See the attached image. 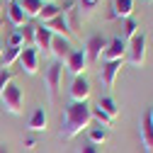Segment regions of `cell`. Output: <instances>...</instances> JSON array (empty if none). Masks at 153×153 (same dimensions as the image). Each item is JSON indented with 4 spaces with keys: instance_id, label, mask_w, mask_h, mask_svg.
Masks as SVG:
<instances>
[{
    "instance_id": "ffe728a7",
    "label": "cell",
    "mask_w": 153,
    "mask_h": 153,
    "mask_svg": "<svg viewBox=\"0 0 153 153\" xmlns=\"http://www.w3.org/2000/svg\"><path fill=\"white\" fill-rule=\"evenodd\" d=\"M20 5H22V10H25V15H27V20H29V17H39L42 10H44V3H42V0H20Z\"/></svg>"
},
{
    "instance_id": "836d02e7",
    "label": "cell",
    "mask_w": 153,
    "mask_h": 153,
    "mask_svg": "<svg viewBox=\"0 0 153 153\" xmlns=\"http://www.w3.org/2000/svg\"><path fill=\"white\" fill-rule=\"evenodd\" d=\"M42 3H44V5H49V3H53V0H42Z\"/></svg>"
},
{
    "instance_id": "4fadbf2b",
    "label": "cell",
    "mask_w": 153,
    "mask_h": 153,
    "mask_svg": "<svg viewBox=\"0 0 153 153\" xmlns=\"http://www.w3.org/2000/svg\"><path fill=\"white\" fill-rule=\"evenodd\" d=\"M44 27H46V29H51V34H53V36H66V39H71V36H73L71 25H68V20H66V15L53 17V20H51V22H46Z\"/></svg>"
},
{
    "instance_id": "e0dca14e",
    "label": "cell",
    "mask_w": 153,
    "mask_h": 153,
    "mask_svg": "<svg viewBox=\"0 0 153 153\" xmlns=\"http://www.w3.org/2000/svg\"><path fill=\"white\" fill-rule=\"evenodd\" d=\"M46 124H49V117H46V109L44 107H36L32 112V117L27 122L29 131H46Z\"/></svg>"
},
{
    "instance_id": "83f0119b",
    "label": "cell",
    "mask_w": 153,
    "mask_h": 153,
    "mask_svg": "<svg viewBox=\"0 0 153 153\" xmlns=\"http://www.w3.org/2000/svg\"><path fill=\"white\" fill-rule=\"evenodd\" d=\"M7 46H25V39H22V32L20 29H15L12 34H10V39H7Z\"/></svg>"
},
{
    "instance_id": "1f68e13d",
    "label": "cell",
    "mask_w": 153,
    "mask_h": 153,
    "mask_svg": "<svg viewBox=\"0 0 153 153\" xmlns=\"http://www.w3.org/2000/svg\"><path fill=\"white\" fill-rule=\"evenodd\" d=\"M0 153H10V151H7V148H5V146H0Z\"/></svg>"
},
{
    "instance_id": "44dd1931",
    "label": "cell",
    "mask_w": 153,
    "mask_h": 153,
    "mask_svg": "<svg viewBox=\"0 0 153 153\" xmlns=\"http://www.w3.org/2000/svg\"><path fill=\"white\" fill-rule=\"evenodd\" d=\"M95 107H100L102 112H107V114H109L112 119H117V114H119V107H117V102H114V97H109V95H105V97H100Z\"/></svg>"
},
{
    "instance_id": "52a82bcc",
    "label": "cell",
    "mask_w": 153,
    "mask_h": 153,
    "mask_svg": "<svg viewBox=\"0 0 153 153\" xmlns=\"http://www.w3.org/2000/svg\"><path fill=\"white\" fill-rule=\"evenodd\" d=\"M83 49H85V56H88V66L90 63H97L102 51L107 49V39L102 34H92V36H88V42H85Z\"/></svg>"
},
{
    "instance_id": "7402d4cb",
    "label": "cell",
    "mask_w": 153,
    "mask_h": 153,
    "mask_svg": "<svg viewBox=\"0 0 153 153\" xmlns=\"http://www.w3.org/2000/svg\"><path fill=\"white\" fill-rule=\"evenodd\" d=\"M90 114H92V119L97 122L100 126H105V129H112V124H114V119L109 117L107 112H102L100 107H90Z\"/></svg>"
},
{
    "instance_id": "6da1fadb",
    "label": "cell",
    "mask_w": 153,
    "mask_h": 153,
    "mask_svg": "<svg viewBox=\"0 0 153 153\" xmlns=\"http://www.w3.org/2000/svg\"><path fill=\"white\" fill-rule=\"evenodd\" d=\"M92 124V114H90V105L88 102H71L66 105L63 109V122H61V131H59V136L63 141H71L75 139L80 131L90 129Z\"/></svg>"
},
{
    "instance_id": "f1b7e54d",
    "label": "cell",
    "mask_w": 153,
    "mask_h": 153,
    "mask_svg": "<svg viewBox=\"0 0 153 153\" xmlns=\"http://www.w3.org/2000/svg\"><path fill=\"white\" fill-rule=\"evenodd\" d=\"M78 153H100V148L95 143H90V141H85L83 146H78Z\"/></svg>"
},
{
    "instance_id": "5bb4252c",
    "label": "cell",
    "mask_w": 153,
    "mask_h": 153,
    "mask_svg": "<svg viewBox=\"0 0 153 153\" xmlns=\"http://www.w3.org/2000/svg\"><path fill=\"white\" fill-rule=\"evenodd\" d=\"M141 143H143L146 153H153V124H151V117H148V109L141 117Z\"/></svg>"
},
{
    "instance_id": "e575fe53",
    "label": "cell",
    "mask_w": 153,
    "mask_h": 153,
    "mask_svg": "<svg viewBox=\"0 0 153 153\" xmlns=\"http://www.w3.org/2000/svg\"><path fill=\"white\" fill-rule=\"evenodd\" d=\"M3 3H12V0H3Z\"/></svg>"
},
{
    "instance_id": "5b68a950",
    "label": "cell",
    "mask_w": 153,
    "mask_h": 153,
    "mask_svg": "<svg viewBox=\"0 0 153 153\" xmlns=\"http://www.w3.org/2000/svg\"><path fill=\"white\" fill-rule=\"evenodd\" d=\"M126 49H129V44L122 39V36H114V39L107 42V49L102 51L100 61H102V63H105V61H124Z\"/></svg>"
},
{
    "instance_id": "3957f363",
    "label": "cell",
    "mask_w": 153,
    "mask_h": 153,
    "mask_svg": "<svg viewBox=\"0 0 153 153\" xmlns=\"http://www.w3.org/2000/svg\"><path fill=\"white\" fill-rule=\"evenodd\" d=\"M0 100H3V109L10 112V114H22V88L17 83H10L5 88V92L0 95Z\"/></svg>"
},
{
    "instance_id": "30bf717a",
    "label": "cell",
    "mask_w": 153,
    "mask_h": 153,
    "mask_svg": "<svg viewBox=\"0 0 153 153\" xmlns=\"http://www.w3.org/2000/svg\"><path fill=\"white\" fill-rule=\"evenodd\" d=\"M51 42H53L51 29H46L44 25H36V32H34V49L42 51L44 56H49V53H51Z\"/></svg>"
},
{
    "instance_id": "d590c367",
    "label": "cell",
    "mask_w": 153,
    "mask_h": 153,
    "mask_svg": "<svg viewBox=\"0 0 153 153\" xmlns=\"http://www.w3.org/2000/svg\"><path fill=\"white\" fill-rule=\"evenodd\" d=\"M0 27H3V20H0Z\"/></svg>"
},
{
    "instance_id": "7c38bea8",
    "label": "cell",
    "mask_w": 153,
    "mask_h": 153,
    "mask_svg": "<svg viewBox=\"0 0 153 153\" xmlns=\"http://www.w3.org/2000/svg\"><path fill=\"white\" fill-rule=\"evenodd\" d=\"M73 46H71V39H66V36H53V42H51V56L56 61H61L66 63V59L71 56Z\"/></svg>"
},
{
    "instance_id": "4316f807",
    "label": "cell",
    "mask_w": 153,
    "mask_h": 153,
    "mask_svg": "<svg viewBox=\"0 0 153 153\" xmlns=\"http://www.w3.org/2000/svg\"><path fill=\"white\" fill-rule=\"evenodd\" d=\"M12 78H15V75H12V71H7V68H3V71H0V95H3V92H5V88L12 83Z\"/></svg>"
},
{
    "instance_id": "484cf974",
    "label": "cell",
    "mask_w": 153,
    "mask_h": 153,
    "mask_svg": "<svg viewBox=\"0 0 153 153\" xmlns=\"http://www.w3.org/2000/svg\"><path fill=\"white\" fill-rule=\"evenodd\" d=\"M22 39H25V46H34V32H36V25H25L22 29Z\"/></svg>"
},
{
    "instance_id": "ac0fdd59",
    "label": "cell",
    "mask_w": 153,
    "mask_h": 153,
    "mask_svg": "<svg viewBox=\"0 0 153 153\" xmlns=\"http://www.w3.org/2000/svg\"><path fill=\"white\" fill-rule=\"evenodd\" d=\"M107 139H109V129H105V126H100V124L88 129V141H90V143H95V146H102Z\"/></svg>"
},
{
    "instance_id": "d4e9b609",
    "label": "cell",
    "mask_w": 153,
    "mask_h": 153,
    "mask_svg": "<svg viewBox=\"0 0 153 153\" xmlns=\"http://www.w3.org/2000/svg\"><path fill=\"white\" fill-rule=\"evenodd\" d=\"M136 34H139V22L134 20V17H129V20L124 22V36H122V39H124V42L129 44V42H131V39H134Z\"/></svg>"
},
{
    "instance_id": "cb8c5ba5",
    "label": "cell",
    "mask_w": 153,
    "mask_h": 153,
    "mask_svg": "<svg viewBox=\"0 0 153 153\" xmlns=\"http://www.w3.org/2000/svg\"><path fill=\"white\" fill-rule=\"evenodd\" d=\"M75 3H78V5H75V7H78V12L83 15V20H85V17H90L92 10L100 5V0H75Z\"/></svg>"
},
{
    "instance_id": "7a4b0ae2",
    "label": "cell",
    "mask_w": 153,
    "mask_h": 153,
    "mask_svg": "<svg viewBox=\"0 0 153 153\" xmlns=\"http://www.w3.org/2000/svg\"><path fill=\"white\" fill-rule=\"evenodd\" d=\"M146 46H148V36H146V32H139V34L129 42L126 61H129L134 68H143V63H146Z\"/></svg>"
},
{
    "instance_id": "4dcf8cb0",
    "label": "cell",
    "mask_w": 153,
    "mask_h": 153,
    "mask_svg": "<svg viewBox=\"0 0 153 153\" xmlns=\"http://www.w3.org/2000/svg\"><path fill=\"white\" fill-rule=\"evenodd\" d=\"M3 51H5V44H3V42H0V56H3Z\"/></svg>"
},
{
    "instance_id": "8d00e7d4",
    "label": "cell",
    "mask_w": 153,
    "mask_h": 153,
    "mask_svg": "<svg viewBox=\"0 0 153 153\" xmlns=\"http://www.w3.org/2000/svg\"><path fill=\"white\" fill-rule=\"evenodd\" d=\"M143 3H151V0H143Z\"/></svg>"
},
{
    "instance_id": "d6a6232c",
    "label": "cell",
    "mask_w": 153,
    "mask_h": 153,
    "mask_svg": "<svg viewBox=\"0 0 153 153\" xmlns=\"http://www.w3.org/2000/svg\"><path fill=\"white\" fill-rule=\"evenodd\" d=\"M3 7H5V3H3V0H0V12H3Z\"/></svg>"
},
{
    "instance_id": "ba28073f",
    "label": "cell",
    "mask_w": 153,
    "mask_h": 153,
    "mask_svg": "<svg viewBox=\"0 0 153 153\" xmlns=\"http://www.w3.org/2000/svg\"><path fill=\"white\" fill-rule=\"evenodd\" d=\"M20 66H22V73H27V75H36V71H39V51H36L34 46H22Z\"/></svg>"
},
{
    "instance_id": "f546056e",
    "label": "cell",
    "mask_w": 153,
    "mask_h": 153,
    "mask_svg": "<svg viewBox=\"0 0 153 153\" xmlns=\"http://www.w3.org/2000/svg\"><path fill=\"white\" fill-rule=\"evenodd\" d=\"M148 117H151V124H153V107L148 109Z\"/></svg>"
},
{
    "instance_id": "2e32d148",
    "label": "cell",
    "mask_w": 153,
    "mask_h": 153,
    "mask_svg": "<svg viewBox=\"0 0 153 153\" xmlns=\"http://www.w3.org/2000/svg\"><path fill=\"white\" fill-rule=\"evenodd\" d=\"M134 12V0H114L112 3V12H109V20H129Z\"/></svg>"
},
{
    "instance_id": "9c48e42d",
    "label": "cell",
    "mask_w": 153,
    "mask_h": 153,
    "mask_svg": "<svg viewBox=\"0 0 153 153\" xmlns=\"http://www.w3.org/2000/svg\"><path fill=\"white\" fill-rule=\"evenodd\" d=\"M90 80L85 78V75H75L73 78V83H71V100L73 102H88V97H90Z\"/></svg>"
},
{
    "instance_id": "277c9868",
    "label": "cell",
    "mask_w": 153,
    "mask_h": 153,
    "mask_svg": "<svg viewBox=\"0 0 153 153\" xmlns=\"http://www.w3.org/2000/svg\"><path fill=\"white\" fill-rule=\"evenodd\" d=\"M61 75H63V63L61 61H51L49 68L44 71L46 90H49V102L56 100V92H59V88H61Z\"/></svg>"
},
{
    "instance_id": "9a60e30c",
    "label": "cell",
    "mask_w": 153,
    "mask_h": 153,
    "mask_svg": "<svg viewBox=\"0 0 153 153\" xmlns=\"http://www.w3.org/2000/svg\"><path fill=\"white\" fill-rule=\"evenodd\" d=\"M7 20H10V25L12 27H25L27 25V15H25V10H22V5L17 3V0H12V3H7Z\"/></svg>"
},
{
    "instance_id": "8992f818",
    "label": "cell",
    "mask_w": 153,
    "mask_h": 153,
    "mask_svg": "<svg viewBox=\"0 0 153 153\" xmlns=\"http://www.w3.org/2000/svg\"><path fill=\"white\" fill-rule=\"evenodd\" d=\"M63 66H66V71L73 75V78H75V75H85V71H88V56H85V49H73Z\"/></svg>"
},
{
    "instance_id": "603a6c76",
    "label": "cell",
    "mask_w": 153,
    "mask_h": 153,
    "mask_svg": "<svg viewBox=\"0 0 153 153\" xmlns=\"http://www.w3.org/2000/svg\"><path fill=\"white\" fill-rule=\"evenodd\" d=\"M59 15H61V5H56V3H49V5H44L42 15H39V20H42V25H46V22H51L53 17H59Z\"/></svg>"
},
{
    "instance_id": "8fae6325",
    "label": "cell",
    "mask_w": 153,
    "mask_h": 153,
    "mask_svg": "<svg viewBox=\"0 0 153 153\" xmlns=\"http://www.w3.org/2000/svg\"><path fill=\"white\" fill-rule=\"evenodd\" d=\"M122 63H124V61H105V63H102V68H100V80H102V85H105L107 90L114 88V80H117V73H119Z\"/></svg>"
},
{
    "instance_id": "d6986e66",
    "label": "cell",
    "mask_w": 153,
    "mask_h": 153,
    "mask_svg": "<svg viewBox=\"0 0 153 153\" xmlns=\"http://www.w3.org/2000/svg\"><path fill=\"white\" fill-rule=\"evenodd\" d=\"M20 53H22L20 46H5L3 56H0V63H3V68H10L15 61H20Z\"/></svg>"
}]
</instances>
